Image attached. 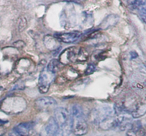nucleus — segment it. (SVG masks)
I'll return each mask as SVG.
<instances>
[{
	"instance_id": "nucleus-1",
	"label": "nucleus",
	"mask_w": 146,
	"mask_h": 136,
	"mask_svg": "<svg viewBox=\"0 0 146 136\" xmlns=\"http://www.w3.org/2000/svg\"><path fill=\"white\" fill-rule=\"evenodd\" d=\"M54 118L60 129L62 130L64 136H68L72 132V118L66 108L63 107L56 108Z\"/></svg>"
},
{
	"instance_id": "nucleus-2",
	"label": "nucleus",
	"mask_w": 146,
	"mask_h": 136,
	"mask_svg": "<svg viewBox=\"0 0 146 136\" xmlns=\"http://www.w3.org/2000/svg\"><path fill=\"white\" fill-rule=\"evenodd\" d=\"M54 78V74L48 72L46 69L41 71L38 78V90L41 94H46L48 92Z\"/></svg>"
},
{
	"instance_id": "nucleus-3",
	"label": "nucleus",
	"mask_w": 146,
	"mask_h": 136,
	"mask_svg": "<svg viewBox=\"0 0 146 136\" xmlns=\"http://www.w3.org/2000/svg\"><path fill=\"white\" fill-rule=\"evenodd\" d=\"M72 118V131L76 136L85 135L88 133V127L86 120L83 116L74 117Z\"/></svg>"
},
{
	"instance_id": "nucleus-4",
	"label": "nucleus",
	"mask_w": 146,
	"mask_h": 136,
	"mask_svg": "<svg viewBox=\"0 0 146 136\" xmlns=\"http://www.w3.org/2000/svg\"><path fill=\"white\" fill-rule=\"evenodd\" d=\"M92 114L93 119L96 123L99 124L104 120L112 116L113 109L111 107L108 106V105H104V106L96 108Z\"/></svg>"
},
{
	"instance_id": "nucleus-5",
	"label": "nucleus",
	"mask_w": 146,
	"mask_h": 136,
	"mask_svg": "<svg viewBox=\"0 0 146 136\" xmlns=\"http://www.w3.org/2000/svg\"><path fill=\"white\" fill-rule=\"evenodd\" d=\"M81 33L79 31H71V32L56 33L54 34V36L58 41L64 43H74L81 37Z\"/></svg>"
},
{
	"instance_id": "nucleus-6",
	"label": "nucleus",
	"mask_w": 146,
	"mask_h": 136,
	"mask_svg": "<svg viewBox=\"0 0 146 136\" xmlns=\"http://www.w3.org/2000/svg\"><path fill=\"white\" fill-rule=\"evenodd\" d=\"M56 104V101L54 98L49 96L40 97L35 101V105L40 109L52 108L55 106Z\"/></svg>"
},
{
	"instance_id": "nucleus-7",
	"label": "nucleus",
	"mask_w": 146,
	"mask_h": 136,
	"mask_svg": "<svg viewBox=\"0 0 146 136\" xmlns=\"http://www.w3.org/2000/svg\"><path fill=\"white\" fill-rule=\"evenodd\" d=\"M34 130L32 124L29 123H22L16 125L14 131L21 136H28L29 134Z\"/></svg>"
},
{
	"instance_id": "nucleus-8",
	"label": "nucleus",
	"mask_w": 146,
	"mask_h": 136,
	"mask_svg": "<svg viewBox=\"0 0 146 136\" xmlns=\"http://www.w3.org/2000/svg\"><path fill=\"white\" fill-rule=\"evenodd\" d=\"M60 128L56 122L54 118H51L47 122L45 127V132L46 136H54L58 133L60 131Z\"/></svg>"
},
{
	"instance_id": "nucleus-9",
	"label": "nucleus",
	"mask_w": 146,
	"mask_h": 136,
	"mask_svg": "<svg viewBox=\"0 0 146 136\" xmlns=\"http://www.w3.org/2000/svg\"><path fill=\"white\" fill-rule=\"evenodd\" d=\"M127 135L128 136H145L146 135V129L143 127L133 125L132 128L127 133Z\"/></svg>"
},
{
	"instance_id": "nucleus-10",
	"label": "nucleus",
	"mask_w": 146,
	"mask_h": 136,
	"mask_svg": "<svg viewBox=\"0 0 146 136\" xmlns=\"http://www.w3.org/2000/svg\"><path fill=\"white\" fill-rule=\"evenodd\" d=\"M60 69V63L58 60L53 59L48 63L47 66L46 70L48 72L54 74L55 73H57Z\"/></svg>"
},
{
	"instance_id": "nucleus-11",
	"label": "nucleus",
	"mask_w": 146,
	"mask_h": 136,
	"mask_svg": "<svg viewBox=\"0 0 146 136\" xmlns=\"http://www.w3.org/2000/svg\"><path fill=\"white\" fill-rule=\"evenodd\" d=\"M70 115L71 118H74V117H78V116H83V110L81 107L79 105H74L71 106V113H69Z\"/></svg>"
},
{
	"instance_id": "nucleus-12",
	"label": "nucleus",
	"mask_w": 146,
	"mask_h": 136,
	"mask_svg": "<svg viewBox=\"0 0 146 136\" xmlns=\"http://www.w3.org/2000/svg\"><path fill=\"white\" fill-rule=\"evenodd\" d=\"M27 27V19L25 17H21L19 19L18 29L19 32H22Z\"/></svg>"
},
{
	"instance_id": "nucleus-13",
	"label": "nucleus",
	"mask_w": 146,
	"mask_h": 136,
	"mask_svg": "<svg viewBox=\"0 0 146 136\" xmlns=\"http://www.w3.org/2000/svg\"><path fill=\"white\" fill-rule=\"evenodd\" d=\"M95 70H96L95 65H94V64H89L85 71L86 75H91V74H92L93 73H94Z\"/></svg>"
},
{
	"instance_id": "nucleus-14",
	"label": "nucleus",
	"mask_w": 146,
	"mask_h": 136,
	"mask_svg": "<svg viewBox=\"0 0 146 136\" xmlns=\"http://www.w3.org/2000/svg\"><path fill=\"white\" fill-rule=\"evenodd\" d=\"M6 133V129L4 126L2 125H0V136H3Z\"/></svg>"
},
{
	"instance_id": "nucleus-15",
	"label": "nucleus",
	"mask_w": 146,
	"mask_h": 136,
	"mask_svg": "<svg viewBox=\"0 0 146 136\" xmlns=\"http://www.w3.org/2000/svg\"><path fill=\"white\" fill-rule=\"evenodd\" d=\"M28 136H41V135H40L38 133H37L34 130H33V131H31L29 134Z\"/></svg>"
},
{
	"instance_id": "nucleus-16",
	"label": "nucleus",
	"mask_w": 146,
	"mask_h": 136,
	"mask_svg": "<svg viewBox=\"0 0 146 136\" xmlns=\"http://www.w3.org/2000/svg\"><path fill=\"white\" fill-rule=\"evenodd\" d=\"M8 136H21V135H19L18 133H16V132H14V131H13V132L10 133L9 134Z\"/></svg>"
},
{
	"instance_id": "nucleus-17",
	"label": "nucleus",
	"mask_w": 146,
	"mask_h": 136,
	"mask_svg": "<svg viewBox=\"0 0 146 136\" xmlns=\"http://www.w3.org/2000/svg\"><path fill=\"white\" fill-rule=\"evenodd\" d=\"M54 136H64V133H63V131L62 130H60L59 132L58 133H56V135H54Z\"/></svg>"
}]
</instances>
